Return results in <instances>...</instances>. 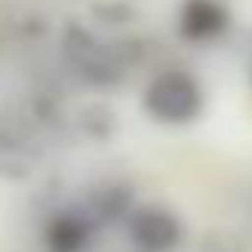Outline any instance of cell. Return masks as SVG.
Instances as JSON below:
<instances>
[{
	"mask_svg": "<svg viewBox=\"0 0 252 252\" xmlns=\"http://www.w3.org/2000/svg\"><path fill=\"white\" fill-rule=\"evenodd\" d=\"M205 86L187 68H163L143 86L140 107L163 128H187L205 113Z\"/></svg>",
	"mask_w": 252,
	"mask_h": 252,
	"instance_id": "cell-1",
	"label": "cell"
},
{
	"mask_svg": "<svg viewBox=\"0 0 252 252\" xmlns=\"http://www.w3.org/2000/svg\"><path fill=\"white\" fill-rule=\"evenodd\" d=\"M234 24V15L222 0H181L175 9V30L190 45H208L222 39Z\"/></svg>",
	"mask_w": 252,
	"mask_h": 252,
	"instance_id": "cell-4",
	"label": "cell"
},
{
	"mask_svg": "<svg viewBox=\"0 0 252 252\" xmlns=\"http://www.w3.org/2000/svg\"><path fill=\"white\" fill-rule=\"evenodd\" d=\"M122 228L137 252H175L187 237L181 214L160 202H137Z\"/></svg>",
	"mask_w": 252,
	"mask_h": 252,
	"instance_id": "cell-3",
	"label": "cell"
},
{
	"mask_svg": "<svg viewBox=\"0 0 252 252\" xmlns=\"http://www.w3.org/2000/svg\"><path fill=\"white\" fill-rule=\"evenodd\" d=\"M98 231L101 228L86 214V208L80 202H71V205L57 208L48 217V222H45V246H48V252H89Z\"/></svg>",
	"mask_w": 252,
	"mask_h": 252,
	"instance_id": "cell-5",
	"label": "cell"
},
{
	"mask_svg": "<svg viewBox=\"0 0 252 252\" xmlns=\"http://www.w3.org/2000/svg\"><path fill=\"white\" fill-rule=\"evenodd\" d=\"M63 54L74 74L95 89H110L125 77V63L119 51L92 36L80 24H68L63 30Z\"/></svg>",
	"mask_w": 252,
	"mask_h": 252,
	"instance_id": "cell-2",
	"label": "cell"
},
{
	"mask_svg": "<svg viewBox=\"0 0 252 252\" xmlns=\"http://www.w3.org/2000/svg\"><path fill=\"white\" fill-rule=\"evenodd\" d=\"M86 214L95 220L98 228H107V225H116V222H125L137 205V193H134V184L128 181H119V178H110V181H101L95 184L83 199H77Z\"/></svg>",
	"mask_w": 252,
	"mask_h": 252,
	"instance_id": "cell-6",
	"label": "cell"
}]
</instances>
